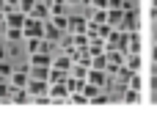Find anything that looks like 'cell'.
Here are the masks:
<instances>
[{"instance_id": "6da1fadb", "label": "cell", "mask_w": 157, "mask_h": 132, "mask_svg": "<svg viewBox=\"0 0 157 132\" xmlns=\"http://www.w3.org/2000/svg\"><path fill=\"white\" fill-rule=\"evenodd\" d=\"M105 50H121V52H127V33L119 30V28H113L110 36L105 39Z\"/></svg>"}, {"instance_id": "7a4b0ae2", "label": "cell", "mask_w": 157, "mask_h": 132, "mask_svg": "<svg viewBox=\"0 0 157 132\" xmlns=\"http://www.w3.org/2000/svg\"><path fill=\"white\" fill-rule=\"evenodd\" d=\"M28 94H30V99H36V96H44V94H50V83L47 80H39V77H28Z\"/></svg>"}, {"instance_id": "3957f363", "label": "cell", "mask_w": 157, "mask_h": 132, "mask_svg": "<svg viewBox=\"0 0 157 132\" xmlns=\"http://www.w3.org/2000/svg\"><path fill=\"white\" fill-rule=\"evenodd\" d=\"M22 36H25V39L44 36V22H41V19H33V17H28V19H25V25H22Z\"/></svg>"}, {"instance_id": "277c9868", "label": "cell", "mask_w": 157, "mask_h": 132, "mask_svg": "<svg viewBox=\"0 0 157 132\" xmlns=\"http://www.w3.org/2000/svg\"><path fill=\"white\" fill-rule=\"evenodd\" d=\"M25 19H28V14H22L19 8H11V11H6L3 25H6V28H22V25H25Z\"/></svg>"}, {"instance_id": "5b68a950", "label": "cell", "mask_w": 157, "mask_h": 132, "mask_svg": "<svg viewBox=\"0 0 157 132\" xmlns=\"http://www.w3.org/2000/svg\"><path fill=\"white\" fill-rule=\"evenodd\" d=\"M66 99H69L66 80L63 83H50V102H66Z\"/></svg>"}, {"instance_id": "8992f818", "label": "cell", "mask_w": 157, "mask_h": 132, "mask_svg": "<svg viewBox=\"0 0 157 132\" xmlns=\"http://www.w3.org/2000/svg\"><path fill=\"white\" fill-rule=\"evenodd\" d=\"M86 80L94 83V85H99V88H105V85H108V72H105V69H88Z\"/></svg>"}, {"instance_id": "52a82bcc", "label": "cell", "mask_w": 157, "mask_h": 132, "mask_svg": "<svg viewBox=\"0 0 157 132\" xmlns=\"http://www.w3.org/2000/svg\"><path fill=\"white\" fill-rule=\"evenodd\" d=\"M28 17H33V19H50V3H44V0H36V6H33V11L28 14Z\"/></svg>"}, {"instance_id": "ba28073f", "label": "cell", "mask_w": 157, "mask_h": 132, "mask_svg": "<svg viewBox=\"0 0 157 132\" xmlns=\"http://www.w3.org/2000/svg\"><path fill=\"white\" fill-rule=\"evenodd\" d=\"M86 30H88V19L86 17H69L66 33H86Z\"/></svg>"}, {"instance_id": "9c48e42d", "label": "cell", "mask_w": 157, "mask_h": 132, "mask_svg": "<svg viewBox=\"0 0 157 132\" xmlns=\"http://www.w3.org/2000/svg\"><path fill=\"white\" fill-rule=\"evenodd\" d=\"M124 19V8H108V25L110 28H119Z\"/></svg>"}, {"instance_id": "30bf717a", "label": "cell", "mask_w": 157, "mask_h": 132, "mask_svg": "<svg viewBox=\"0 0 157 132\" xmlns=\"http://www.w3.org/2000/svg\"><path fill=\"white\" fill-rule=\"evenodd\" d=\"M61 33H63V30H58L50 19H44V39H50V41H61Z\"/></svg>"}, {"instance_id": "8fae6325", "label": "cell", "mask_w": 157, "mask_h": 132, "mask_svg": "<svg viewBox=\"0 0 157 132\" xmlns=\"http://www.w3.org/2000/svg\"><path fill=\"white\" fill-rule=\"evenodd\" d=\"M30 63L33 66H52V58H50V52H33Z\"/></svg>"}, {"instance_id": "7c38bea8", "label": "cell", "mask_w": 157, "mask_h": 132, "mask_svg": "<svg viewBox=\"0 0 157 132\" xmlns=\"http://www.w3.org/2000/svg\"><path fill=\"white\" fill-rule=\"evenodd\" d=\"M28 77L47 80V77H50V66H33V63H30V69H28ZM47 83H50V80H47Z\"/></svg>"}, {"instance_id": "4fadbf2b", "label": "cell", "mask_w": 157, "mask_h": 132, "mask_svg": "<svg viewBox=\"0 0 157 132\" xmlns=\"http://www.w3.org/2000/svg\"><path fill=\"white\" fill-rule=\"evenodd\" d=\"M127 52H141V36L135 30L127 33Z\"/></svg>"}, {"instance_id": "5bb4252c", "label": "cell", "mask_w": 157, "mask_h": 132, "mask_svg": "<svg viewBox=\"0 0 157 132\" xmlns=\"http://www.w3.org/2000/svg\"><path fill=\"white\" fill-rule=\"evenodd\" d=\"M66 77H69V72H61V69H55V66H50V77H47L50 83H63Z\"/></svg>"}, {"instance_id": "9a60e30c", "label": "cell", "mask_w": 157, "mask_h": 132, "mask_svg": "<svg viewBox=\"0 0 157 132\" xmlns=\"http://www.w3.org/2000/svg\"><path fill=\"white\" fill-rule=\"evenodd\" d=\"M11 91H14V88H11V83L0 77V102H8V99H11Z\"/></svg>"}, {"instance_id": "2e32d148", "label": "cell", "mask_w": 157, "mask_h": 132, "mask_svg": "<svg viewBox=\"0 0 157 132\" xmlns=\"http://www.w3.org/2000/svg\"><path fill=\"white\" fill-rule=\"evenodd\" d=\"M19 39H25L22 28H6V41H19Z\"/></svg>"}, {"instance_id": "e0dca14e", "label": "cell", "mask_w": 157, "mask_h": 132, "mask_svg": "<svg viewBox=\"0 0 157 132\" xmlns=\"http://www.w3.org/2000/svg\"><path fill=\"white\" fill-rule=\"evenodd\" d=\"M121 99H124V102H130V105H132V102H141V91H135V88H127Z\"/></svg>"}, {"instance_id": "ac0fdd59", "label": "cell", "mask_w": 157, "mask_h": 132, "mask_svg": "<svg viewBox=\"0 0 157 132\" xmlns=\"http://www.w3.org/2000/svg\"><path fill=\"white\" fill-rule=\"evenodd\" d=\"M11 72H14V66L3 58V61H0V77H3V80H8V77H11Z\"/></svg>"}, {"instance_id": "d6986e66", "label": "cell", "mask_w": 157, "mask_h": 132, "mask_svg": "<svg viewBox=\"0 0 157 132\" xmlns=\"http://www.w3.org/2000/svg\"><path fill=\"white\" fill-rule=\"evenodd\" d=\"M33 6H36V0H19V3H17V8H19L22 14H30Z\"/></svg>"}, {"instance_id": "ffe728a7", "label": "cell", "mask_w": 157, "mask_h": 132, "mask_svg": "<svg viewBox=\"0 0 157 132\" xmlns=\"http://www.w3.org/2000/svg\"><path fill=\"white\" fill-rule=\"evenodd\" d=\"M91 102H94V105H105V102H108V96H105V94H102V91H99V94H97V96H94V99H91Z\"/></svg>"}, {"instance_id": "44dd1931", "label": "cell", "mask_w": 157, "mask_h": 132, "mask_svg": "<svg viewBox=\"0 0 157 132\" xmlns=\"http://www.w3.org/2000/svg\"><path fill=\"white\" fill-rule=\"evenodd\" d=\"M108 8H124V0H108Z\"/></svg>"}, {"instance_id": "7402d4cb", "label": "cell", "mask_w": 157, "mask_h": 132, "mask_svg": "<svg viewBox=\"0 0 157 132\" xmlns=\"http://www.w3.org/2000/svg\"><path fill=\"white\" fill-rule=\"evenodd\" d=\"M94 3V8H108V0H91Z\"/></svg>"}, {"instance_id": "603a6c76", "label": "cell", "mask_w": 157, "mask_h": 132, "mask_svg": "<svg viewBox=\"0 0 157 132\" xmlns=\"http://www.w3.org/2000/svg\"><path fill=\"white\" fill-rule=\"evenodd\" d=\"M149 85H152V91H157V74H152V83Z\"/></svg>"}, {"instance_id": "cb8c5ba5", "label": "cell", "mask_w": 157, "mask_h": 132, "mask_svg": "<svg viewBox=\"0 0 157 132\" xmlns=\"http://www.w3.org/2000/svg\"><path fill=\"white\" fill-rule=\"evenodd\" d=\"M3 44H6V41H0V61L6 58V47H3Z\"/></svg>"}, {"instance_id": "d4e9b609", "label": "cell", "mask_w": 157, "mask_h": 132, "mask_svg": "<svg viewBox=\"0 0 157 132\" xmlns=\"http://www.w3.org/2000/svg\"><path fill=\"white\" fill-rule=\"evenodd\" d=\"M152 58H155V61H157V47H155V50H152Z\"/></svg>"}, {"instance_id": "484cf974", "label": "cell", "mask_w": 157, "mask_h": 132, "mask_svg": "<svg viewBox=\"0 0 157 132\" xmlns=\"http://www.w3.org/2000/svg\"><path fill=\"white\" fill-rule=\"evenodd\" d=\"M3 19H6V14H3V11H0V25H3Z\"/></svg>"}, {"instance_id": "4316f807", "label": "cell", "mask_w": 157, "mask_h": 132, "mask_svg": "<svg viewBox=\"0 0 157 132\" xmlns=\"http://www.w3.org/2000/svg\"><path fill=\"white\" fill-rule=\"evenodd\" d=\"M66 3H69V6H72V3H83V0H66Z\"/></svg>"}, {"instance_id": "83f0119b", "label": "cell", "mask_w": 157, "mask_h": 132, "mask_svg": "<svg viewBox=\"0 0 157 132\" xmlns=\"http://www.w3.org/2000/svg\"><path fill=\"white\" fill-rule=\"evenodd\" d=\"M155 41H157V22H155Z\"/></svg>"}, {"instance_id": "f1b7e54d", "label": "cell", "mask_w": 157, "mask_h": 132, "mask_svg": "<svg viewBox=\"0 0 157 132\" xmlns=\"http://www.w3.org/2000/svg\"><path fill=\"white\" fill-rule=\"evenodd\" d=\"M155 8H157V0H155Z\"/></svg>"}]
</instances>
